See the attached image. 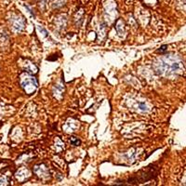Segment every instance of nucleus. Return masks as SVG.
<instances>
[{"label": "nucleus", "instance_id": "f257e3e1", "mask_svg": "<svg viewBox=\"0 0 186 186\" xmlns=\"http://www.w3.org/2000/svg\"><path fill=\"white\" fill-rule=\"evenodd\" d=\"M161 69L158 73L163 74L164 73H167L168 74L171 73H177L181 70V63L178 59L169 58L167 60H161Z\"/></svg>", "mask_w": 186, "mask_h": 186}, {"label": "nucleus", "instance_id": "f03ea898", "mask_svg": "<svg viewBox=\"0 0 186 186\" xmlns=\"http://www.w3.org/2000/svg\"><path fill=\"white\" fill-rule=\"evenodd\" d=\"M166 47H167V46H162V47H161L160 48H159V52H163V51H166Z\"/></svg>", "mask_w": 186, "mask_h": 186}, {"label": "nucleus", "instance_id": "7ed1b4c3", "mask_svg": "<svg viewBox=\"0 0 186 186\" xmlns=\"http://www.w3.org/2000/svg\"><path fill=\"white\" fill-rule=\"evenodd\" d=\"M139 106L141 107V109H142V110H145V105H144L143 103H140V104H139Z\"/></svg>", "mask_w": 186, "mask_h": 186}]
</instances>
